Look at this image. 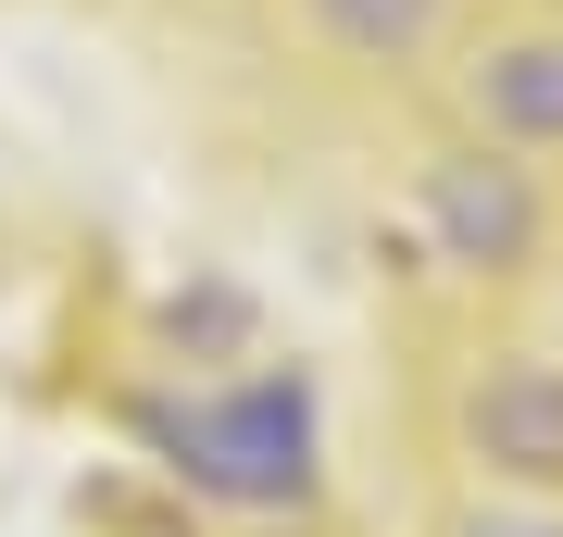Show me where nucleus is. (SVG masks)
Here are the masks:
<instances>
[{
	"label": "nucleus",
	"instance_id": "obj_1",
	"mask_svg": "<svg viewBox=\"0 0 563 537\" xmlns=\"http://www.w3.org/2000/svg\"><path fill=\"white\" fill-rule=\"evenodd\" d=\"M101 425L139 450L151 488H176L201 525H313L325 513V376L301 350H263L239 376H113Z\"/></svg>",
	"mask_w": 563,
	"mask_h": 537
},
{
	"label": "nucleus",
	"instance_id": "obj_2",
	"mask_svg": "<svg viewBox=\"0 0 563 537\" xmlns=\"http://www.w3.org/2000/svg\"><path fill=\"white\" fill-rule=\"evenodd\" d=\"M401 225L426 250V276L451 288H539L563 262V176L526 150H488V138H439L401 176Z\"/></svg>",
	"mask_w": 563,
	"mask_h": 537
},
{
	"label": "nucleus",
	"instance_id": "obj_3",
	"mask_svg": "<svg viewBox=\"0 0 563 537\" xmlns=\"http://www.w3.org/2000/svg\"><path fill=\"white\" fill-rule=\"evenodd\" d=\"M439 450L463 488H539L563 500V362L551 350H476L439 388Z\"/></svg>",
	"mask_w": 563,
	"mask_h": 537
},
{
	"label": "nucleus",
	"instance_id": "obj_4",
	"mask_svg": "<svg viewBox=\"0 0 563 537\" xmlns=\"http://www.w3.org/2000/svg\"><path fill=\"white\" fill-rule=\"evenodd\" d=\"M439 88H451V138L526 150V163H551V176H563V25H551V13L451 38Z\"/></svg>",
	"mask_w": 563,
	"mask_h": 537
},
{
	"label": "nucleus",
	"instance_id": "obj_5",
	"mask_svg": "<svg viewBox=\"0 0 563 537\" xmlns=\"http://www.w3.org/2000/svg\"><path fill=\"white\" fill-rule=\"evenodd\" d=\"M288 13L351 76H413V63H451L463 38V0H288Z\"/></svg>",
	"mask_w": 563,
	"mask_h": 537
},
{
	"label": "nucleus",
	"instance_id": "obj_6",
	"mask_svg": "<svg viewBox=\"0 0 563 537\" xmlns=\"http://www.w3.org/2000/svg\"><path fill=\"white\" fill-rule=\"evenodd\" d=\"M426 537H563V500H539V488H451Z\"/></svg>",
	"mask_w": 563,
	"mask_h": 537
},
{
	"label": "nucleus",
	"instance_id": "obj_7",
	"mask_svg": "<svg viewBox=\"0 0 563 537\" xmlns=\"http://www.w3.org/2000/svg\"><path fill=\"white\" fill-rule=\"evenodd\" d=\"M251 537H325V525H251Z\"/></svg>",
	"mask_w": 563,
	"mask_h": 537
}]
</instances>
